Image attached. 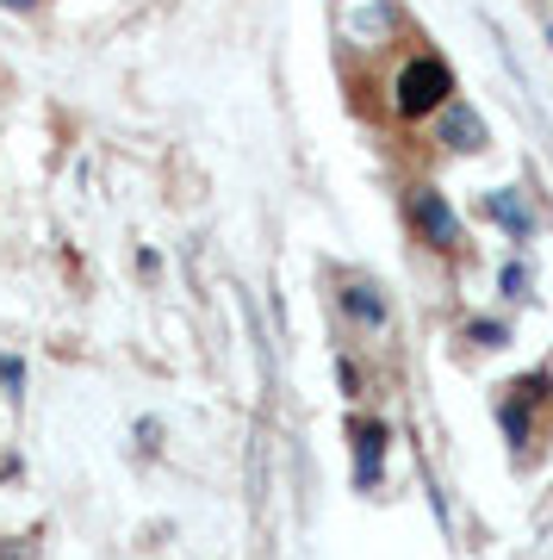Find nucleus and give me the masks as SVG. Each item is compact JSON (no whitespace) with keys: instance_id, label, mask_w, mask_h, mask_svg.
I'll return each instance as SVG.
<instances>
[{"instance_id":"7","label":"nucleus","mask_w":553,"mask_h":560,"mask_svg":"<svg viewBox=\"0 0 553 560\" xmlns=\"http://www.w3.org/2000/svg\"><path fill=\"white\" fill-rule=\"evenodd\" d=\"M473 337L485 342V349H497V342H504V324H492V318H485V324H473Z\"/></svg>"},{"instance_id":"5","label":"nucleus","mask_w":553,"mask_h":560,"mask_svg":"<svg viewBox=\"0 0 553 560\" xmlns=\"http://www.w3.org/2000/svg\"><path fill=\"white\" fill-rule=\"evenodd\" d=\"M342 312L361 318V324H374V330L386 324V300H379L374 287H361V280H355V287H342Z\"/></svg>"},{"instance_id":"8","label":"nucleus","mask_w":553,"mask_h":560,"mask_svg":"<svg viewBox=\"0 0 553 560\" xmlns=\"http://www.w3.org/2000/svg\"><path fill=\"white\" fill-rule=\"evenodd\" d=\"M7 7H13V13H25V7H32V0H7Z\"/></svg>"},{"instance_id":"1","label":"nucleus","mask_w":553,"mask_h":560,"mask_svg":"<svg viewBox=\"0 0 553 560\" xmlns=\"http://www.w3.org/2000/svg\"><path fill=\"white\" fill-rule=\"evenodd\" d=\"M448 94H455V75H448V62L442 57H411L404 69H398V113L404 119H423V113H435V106H448Z\"/></svg>"},{"instance_id":"4","label":"nucleus","mask_w":553,"mask_h":560,"mask_svg":"<svg viewBox=\"0 0 553 560\" xmlns=\"http://www.w3.org/2000/svg\"><path fill=\"white\" fill-rule=\"evenodd\" d=\"M442 143H448V150H485V125H479L467 106H448V113H442Z\"/></svg>"},{"instance_id":"2","label":"nucleus","mask_w":553,"mask_h":560,"mask_svg":"<svg viewBox=\"0 0 553 560\" xmlns=\"http://www.w3.org/2000/svg\"><path fill=\"white\" fill-rule=\"evenodd\" d=\"M411 224H416V237L430 243V249H442V256L460 249V219L435 187H411Z\"/></svg>"},{"instance_id":"3","label":"nucleus","mask_w":553,"mask_h":560,"mask_svg":"<svg viewBox=\"0 0 553 560\" xmlns=\"http://www.w3.org/2000/svg\"><path fill=\"white\" fill-rule=\"evenodd\" d=\"M379 455H386V423L361 418L355 423V460H361V486L379 480Z\"/></svg>"},{"instance_id":"6","label":"nucleus","mask_w":553,"mask_h":560,"mask_svg":"<svg viewBox=\"0 0 553 560\" xmlns=\"http://www.w3.org/2000/svg\"><path fill=\"white\" fill-rule=\"evenodd\" d=\"M485 206H492V219L504 224V231H510V237H529V231H534L529 206H522V200H510V187H504V194H492V200H485Z\"/></svg>"}]
</instances>
